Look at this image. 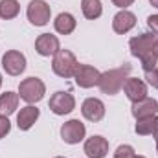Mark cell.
Here are the masks:
<instances>
[{
  "label": "cell",
  "mask_w": 158,
  "mask_h": 158,
  "mask_svg": "<svg viewBox=\"0 0 158 158\" xmlns=\"http://www.w3.org/2000/svg\"><path fill=\"white\" fill-rule=\"evenodd\" d=\"M77 64H79L77 59H76V55L70 50H59L53 55V59H52V70H53V74L63 79L74 77V72H76Z\"/></svg>",
  "instance_id": "7a4b0ae2"
},
{
  "label": "cell",
  "mask_w": 158,
  "mask_h": 158,
  "mask_svg": "<svg viewBox=\"0 0 158 158\" xmlns=\"http://www.w3.org/2000/svg\"><path fill=\"white\" fill-rule=\"evenodd\" d=\"M85 155L88 158H105L109 155V140L96 134V136H90L85 140Z\"/></svg>",
  "instance_id": "30bf717a"
},
{
  "label": "cell",
  "mask_w": 158,
  "mask_h": 158,
  "mask_svg": "<svg viewBox=\"0 0 158 158\" xmlns=\"http://www.w3.org/2000/svg\"><path fill=\"white\" fill-rule=\"evenodd\" d=\"M147 26H149L151 33L158 37V15H149L147 17Z\"/></svg>",
  "instance_id": "d4e9b609"
},
{
  "label": "cell",
  "mask_w": 158,
  "mask_h": 158,
  "mask_svg": "<svg viewBox=\"0 0 158 158\" xmlns=\"http://www.w3.org/2000/svg\"><path fill=\"white\" fill-rule=\"evenodd\" d=\"M9 131H11V121H9V118L0 114V140L6 138V134H9Z\"/></svg>",
  "instance_id": "603a6c76"
},
{
  "label": "cell",
  "mask_w": 158,
  "mask_h": 158,
  "mask_svg": "<svg viewBox=\"0 0 158 158\" xmlns=\"http://www.w3.org/2000/svg\"><path fill=\"white\" fill-rule=\"evenodd\" d=\"M101 77V72L90 64H81L79 63L76 72H74V81L79 88H92V86H98Z\"/></svg>",
  "instance_id": "52a82bcc"
},
{
  "label": "cell",
  "mask_w": 158,
  "mask_h": 158,
  "mask_svg": "<svg viewBox=\"0 0 158 158\" xmlns=\"http://www.w3.org/2000/svg\"><path fill=\"white\" fill-rule=\"evenodd\" d=\"M153 52H155V55H156V59H158V37H156V40H155V48H153Z\"/></svg>",
  "instance_id": "4316f807"
},
{
  "label": "cell",
  "mask_w": 158,
  "mask_h": 158,
  "mask_svg": "<svg viewBox=\"0 0 158 158\" xmlns=\"http://www.w3.org/2000/svg\"><path fill=\"white\" fill-rule=\"evenodd\" d=\"M46 94V85L39 77H26L19 85V98L24 99L28 105H35Z\"/></svg>",
  "instance_id": "3957f363"
},
{
  "label": "cell",
  "mask_w": 158,
  "mask_h": 158,
  "mask_svg": "<svg viewBox=\"0 0 158 158\" xmlns=\"http://www.w3.org/2000/svg\"><path fill=\"white\" fill-rule=\"evenodd\" d=\"M134 147L132 145H127V143H123V145H119L118 149L114 151V158H134Z\"/></svg>",
  "instance_id": "7402d4cb"
},
{
  "label": "cell",
  "mask_w": 158,
  "mask_h": 158,
  "mask_svg": "<svg viewBox=\"0 0 158 158\" xmlns=\"http://www.w3.org/2000/svg\"><path fill=\"white\" fill-rule=\"evenodd\" d=\"M136 26V15L127 11V9H121L114 15L112 19V30L118 33V35H125L129 33L132 28Z\"/></svg>",
  "instance_id": "5bb4252c"
},
{
  "label": "cell",
  "mask_w": 158,
  "mask_h": 158,
  "mask_svg": "<svg viewBox=\"0 0 158 158\" xmlns=\"http://www.w3.org/2000/svg\"><path fill=\"white\" fill-rule=\"evenodd\" d=\"M81 11H83L85 19H88V20L99 19L103 13L101 0H81Z\"/></svg>",
  "instance_id": "d6986e66"
},
{
  "label": "cell",
  "mask_w": 158,
  "mask_h": 158,
  "mask_svg": "<svg viewBox=\"0 0 158 158\" xmlns=\"http://www.w3.org/2000/svg\"><path fill=\"white\" fill-rule=\"evenodd\" d=\"M76 26H77L76 17L72 13H66V11L59 13L55 17V20H53V28H55V31L59 35H70V33H74Z\"/></svg>",
  "instance_id": "e0dca14e"
},
{
  "label": "cell",
  "mask_w": 158,
  "mask_h": 158,
  "mask_svg": "<svg viewBox=\"0 0 158 158\" xmlns=\"http://www.w3.org/2000/svg\"><path fill=\"white\" fill-rule=\"evenodd\" d=\"M156 123H158L156 114H155V116H147V118H140V119H136L134 131H136V134H140V136H149V134L155 132Z\"/></svg>",
  "instance_id": "ffe728a7"
},
{
  "label": "cell",
  "mask_w": 158,
  "mask_h": 158,
  "mask_svg": "<svg viewBox=\"0 0 158 158\" xmlns=\"http://www.w3.org/2000/svg\"><path fill=\"white\" fill-rule=\"evenodd\" d=\"M81 114L85 116V119L98 123L105 118V103L98 98H86L81 105Z\"/></svg>",
  "instance_id": "8fae6325"
},
{
  "label": "cell",
  "mask_w": 158,
  "mask_h": 158,
  "mask_svg": "<svg viewBox=\"0 0 158 158\" xmlns=\"http://www.w3.org/2000/svg\"><path fill=\"white\" fill-rule=\"evenodd\" d=\"M39 116H40V110L35 105H26L17 114V127L20 131H30L35 125V121L39 119Z\"/></svg>",
  "instance_id": "2e32d148"
},
{
  "label": "cell",
  "mask_w": 158,
  "mask_h": 158,
  "mask_svg": "<svg viewBox=\"0 0 158 158\" xmlns=\"http://www.w3.org/2000/svg\"><path fill=\"white\" fill-rule=\"evenodd\" d=\"M149 2H151V6H153V7H156V9H158V0H149Z\"/></svg>",
  "instance_id": "f1b7e54d"
},
{
  "label": "cell",
  "mask_w": 158,
  "mask_h": 158,
  "mask_svg": "<svg viewBox=\"0 0 158 158\" xmlns=\"http://www.w3.org/2000/svg\"><path fill=\"white\" fill-rule=\"evenodd\" d=\"M134 158H145V156H142V155H134Z\"/></svg>",
  "instance_id": "f546056e"
},
{
  "label": "cell",
  "mask_w": 158,
  "mask_h": 158,
  "mask_svg": "<svg viewBox=\"0 0 158 158\" xmlns=\"http://www.w3.org/2000/svg\"><path fill=\"white\" fill-rule=\"evenodd\" d=\"M156 153H158V140H156Z\"/></svg>",
  "instance_id": "1f68e13d"
},
{
  "label": "cell",
  "mask_w": 158,
  "mask_h": 158,
  "mask_svg": "<svg viewBox=\"0 0 158 158\" xmlns=\"http://www.w3.org/2000/svg\"><path fill=\"white\" fill-rule=\"evenodd\" d=\"M145 79H147V85H151L153 88L158 90V66L153 68L151 72H145Z\"/></svg>",
  "instance_id": "cb8c5ba5"
},
{
  "label": "cell",
  "mask_w": 158,
  "mask_h": 158,
  "mask_svg": "<svg viewBox=\"0 0 158 158\" xmlns=\"http://www.w3.org/2000/svg\"><path fill=\"white\" fill-rule=\"evenodd\" d=\"M26 15H28V20L30 24L37 26V28H42L50 22L52 19V9L50 6L44 2V0H31L28 4V9H26Z\"/></svg>",
  "instance_id": "277c9868"
},
{
  "label": "cell",
  "mask_w": 158,
  "mask_h": 158,
  "mask_svg": "<svg viewBox=\"0 0 158 158\" xmlns=\"http://www.w3.org/2000/svg\"><path fill=\"white\" fill-rule=\"evenodd\" d=\"M50 110L55 114V116H66L70 114L74 109H76V98L70 94V92H55L52 98H50V103H48Z\"/></svg>",
  "instance_id": "8992f818"
},
{
  "label": "cell",
  "mask_w": 158,
  "mask_h": 158,
  "mask_svg": "<svg viewBox=\"0 0 158 158\" xmlns=\"http://www.w3.org/2000/svg\"><path fill=\"white\" fill-rule=\"evenodd\" d=\"M155 40H156V35L153 33H140L136 37L129 40V48H131V53L138 59L149 55V53H155L153 48H155Z\"/></svg>",
  "instance_id": "9c48e42d"
},
{
  "label": "cell",
  "mask_w": 158,
  "mask_h": 158,
  "mask_svg": "<svg viewBox=\"0 0 158 158\" xmlns=\"http://www.w3.org/2000/svg\"><path fill=\"white\" fill-rule=\"evenodd\" d=\"M123 92L131 103H136L143 98H147V83L138 77H127L123 85Z\"/></svg>",
  "instance_id": "4fadbf2b"
},
{
  "label": "cell",
  "mask_w": 158,
  "mask_h": 158,
  "mask_svg": "<svg viewBox=\"0 0 158 158\" xmlns=\"http://www.w3.org/2000/svg\"><path fill=\"white\" fill-rule=\"evenodd\" d=\"M20 13V4L19 0H0V19L11 20Z\"/></svg>",
  "instance_id": "44dd1931"
},
{
  "label": "cell",
  "mask_w": 158,
  "mask_h": 158,
  "mask_svg": "<svg viewBox=\"0 0 158 158\" xmlns=\"http://www.w3.org/2000/svg\"><path fill=\"white\" fill-rule=\"evenodd\" d=\"M153 136H155V140H158V123H156V127H155V132H153Z\"/></svg>",
  "instance_id": "83f0119b"
},
{
  "label": "cell",
  "mask_w": 158,
  "mask_h": 158,
  "mask_svg": "<svg viewBox=\"0 0 158 158\" xmlns=\"http://www.w3.org/2000/svg\"><path fill=\"white\" fill-rule=\"evenodd\" d=\"M129 74H131V64H123V66H119V68L107 70V72L101 74L98 86H99V90H101L103 94H107V96H116L119 90L123 88V85H125V81L129 77Z\"/></svg>",
  "instance_id": "6da1fadb"
},
{
  "label": "cell",
  "mask_w": 158,
  "mask_h": 158,
  "mask_svg": "<svg viewBox=\"0 0 158 158\" xmlns=\"http://www.w3.org/2000/svg\"><path fill=\"white\" fill-rule=\"evenodd\" d=\"M19 94L17 92H4L0 94V114L2 116H11L17 107H19Z\"/></svg>",
  "instance_id": "ac0fdd59"
},
{
  "label": "cell",
  "mask_w": 158,
  "mask_h": 158,
  "mask_svg": "<svg viewBox=\"0 0 158 158\" xmlns=\"http://www.w3.org/2000/svg\"><path fill=\"white\" fill-rule=\"evenodd\" d=\"M112 4L119 7V9H127L129 6H132L134 4V0H112Z\"/></svg>",
  "instance_id": "484cf974"
},
{
  "label": "cell",
  "mask_w": 158,
  "mask_h": 158,
  "mask_svg": "<svg viewBox=\"0 0 158 158\" xmlns=\"http://www.w3.org/2000/svg\"><path fill=\"white\" fill-rule=\"evenodd\" d=\"M131 112H132V116L136 119L147 118V116H155V114H158V101L155 98H149V96H147V98H143V99L132 103Z\"/></svg>",
  "instance_id": "9a60e30c"
},
{
  "label": "cell",
  "mask_w": 158,
  "mask_h": 158,
  "mask_svg": "<svg viewBox=\"0 0 158 158\" xmlns=\"http://www.w3.org/2000/svg\"><path fill=\"white\" fill-rule=\"evenodd\" d=\"M85 136H86V127L79 119H68L61 127V138H63L64 143L76 145V143L85 140Z\"/></svg>",
  "instance_id": "ba28073f"
},
{
  "label": "cell",
  "mask_w": 158,
  "mask_h": 158,
  "mask_svg": "<svg viewBox=\"0 0 158 158\" xmlns=\"http://www.w3.org/2000/svg\"><path fill=\"white\" fill-rule=\"evenodd\" d=\"M55 158H64V156H55Z\"/></svg>",
  "instance_id": "d6a6232c"
},
{
  "label": "cell",
  "mask_w": 158,
  "mask_h": 158,
  "mask_svg": "<svg viewBox=\"0 0 158 158\" xmlns=\"http://www.w3.org/2000/svg\"><path fill=\"white\" fill-rule=\"evenodd\" d=\"M26 55L19 50H7L2 57V68L7 76H20L24 70H26Z\"/></svg>",
  "instance_id": "5b68a950"
},
{
  "label": "cell",
  "mask_w": 158,
  "mask_h": 158,
  "mask_svg": "<svg viewBox=\"0 0 158 158\" xmlns=\"http://www.w3.org/2000/svg\"><path fill=\"white\" fill-rule=\"evenodd\" d=\"M59 50H61V42L57 39V35L40 33L35 39V52L39 55H42V57H53Z\"/></svg>",
  "instance_id": "7c38bea8"
},
{
  "label": "cell",
  "mask_w": 158,
  "mask_h": 158,
  "mask_svg": "<svg viewBox=\"0 0 158 158\" xmlns=\"http://www.w3.org/2000/svg\"><path fill=\"white\" fill-rule=\"evenodd\" d=\"M0 88H2V74H0Z\"/></svg>",
  "instance_id": "4dcf8cb0"
}]
</instances>
